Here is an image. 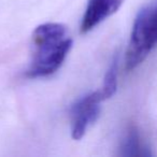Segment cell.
<instances>
[{
  "label": "cell",
  "mask_w": 157,
  "mask_h": 157,
  "mask_svg": "<svg viewBox=\"0 0 157 157\" xmlns=\"http://www.w3.org/2000/svg\"><path fill=\"white\" fill-rule=\"evenodd\" d=\"M124 0H88L81 21L80 30L87 33L103 21L112 16L122 7Z\"/></svg>",
  "instance_id": "obj_4"
},
{
  "label": "cell",
  "mask_w": 157,
  "mask_h": 157,
  "mask_svg": "<svg viewBox=\"0 0 157 157\" xmlns=\"http://www.w3.org/2000/svg\"><path fill=\"white\" fill-rule=\"evenodd\" d=\"M118 155L124 157H148L153 156V153L142 141L138 129L136 127H130L121 141Z\"/></svg>",
  "instance_id": "obj_5"
},
{
  "label": "cell",
  "mask_w": 157,
  "mask_h": 157,
  "mask_svg": "<svg viewBox=\"0 0 157 157\" xmlns=\"http://www.w3.org/2000/svg\"><path fill=\"white\" fill-rule=\"evenodd\" d=\"M157 45V0L144 6L136 16L125 56V68L131 71L142 63Z\"/></svg>",
  "instance_id": "obj_2"
},
{
  "label": "cell",
  "mask_w": 157,
  "mask_h": 157,
  "mask_svg": "<svg viewBox=\"0 0 157 157\" xmlns=\"http://www.w3.org/2000/svg\"><path fill=\"white\" fill-rule=\"evenodd\" d=\"M117 74H118V59L115 56L103 78V83L100 90L105 99H110L114 96L117 90Z\"/></svg>",
  "instance_id": "obj_6"
},
{
  "label": "cell",
  "mask_w": 157,
  "mask_h": 157,
  "mask_svg": "<svg viewBox=\"0 0 157 157\" xmlns=\"http://www.w3.org/2000/svg\"><path fill=\"white\" fill-rule=\"evenodd\" d=\"M31 39L33 52L26 70L29 78H48L58 71L73 44L68 28L59 23L39 25Z\"/></svg>",
  "instance_id": "obj_1"
},
{
  "label": "cell",
  "mask_w": 157,
  "mask_h": 157,
  "mask_svg": "<svg viewBox=\"0 0 157 157\" xmlns=\"http://www.w3.org/2000/svg\"><path fill=\"white\" fill-rule=\"evenodd\" d=\"M107 100L101 90L90 92L78 97L70 109L71 137L73 140H81L87 130L96 123L101 112L100 103Z\"/></svg>",
  "instance_id": "obj_3"
}]
</instances>
